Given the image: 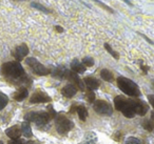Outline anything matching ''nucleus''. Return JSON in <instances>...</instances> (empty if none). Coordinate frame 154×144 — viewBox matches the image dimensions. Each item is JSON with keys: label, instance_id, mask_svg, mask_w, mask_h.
I'll use <instances>...</instances> for the list:
<instances>
[{"label": "nucleus", "instance_id": "1", "mask_svg": "<svg viewBox=\"0 0 154 144\" xmlns=\"http://www.w3.org/2000/svg\"><path fill=\"white\" fill-rule=\"evenodd\" d=\"M1 73L7 80L14 84L21 85L30 83V78L24 72V68L18 61H11L3 63L1 66Z\"/></svg>", "mask_w": 154, "mask_h": 144}, {"label": "nucleus", "instance_id": "2", "mask_svg": "<svg viewBox=\"0 0 154 144\" xmlns=\"http://www.w3.org/2000/svg\"><path fill=\"white\" fill-rule=\"evenodd\" d=\"M117 85L122 93L130 97H139L140 96V89H139L138 85L131 79L126 78L124 76H119L117 78Z\"/></svg>", "mask_w": 154, "mask_h": 144}, {"label": "nucleus", "instance_id": "3", "mask_svg": "<svg viewBox=\"0 0 154 144\" xmlns=\"http://www.w3.org/2000/svg\"><path fill=\"white\" fill-rule=\"evenodd\" d=\"M114 105H115L116 110L122 112L127 118H133L135 116L132 99H127L122 96H117L114 99Z\"/></svg>", "mask_w": 154, "mask_h": 144}, {"label": "nucleus", "instance_id": "4", "mask_svg": "<svg viewBox=\"0 0 154 144\" xmlns=\"http://www.w3.org/2000/svg\"><path fill=\"white\" fill-rule=\"evenodd\" d=\"M26 63L29 68L32 70V72L37 76H47L51 73V70L48 68H45L43 64H41L36 58L29 57L26 59Z\"/></svg>", "mask_w": 154, "mask_h": 144}, {"label": "nucleus", "instance_id": "5", "mask_svg": "<svg viewBox=\"0 0 154 144\" xmlns=\"http://www.w3.org/2000/svg\"><path fill=\"white\" fill-rule=\"evenodd\" d=\"M24 119L28 122H35L38 126H42L49 122L51 117L45 112H30L24 116Z\"/></svg>", "mask_w": 154, "mask_h": 144}, {"label": "nucleus", "instance_id": "6", "mask_svg": "<svg viewBox=\"0 0 154 144\" xmlns=\"http://www.w3.org/2000/svg\"><path fill=\"white\" fill-rule=\"evenodd\" d=\"M55 126H56L57 131L60 135H66L68 131H70L71 129L73 128L74 124H73L72 121L69 120L66 117L62 116V115H59L55 120Z\"/></svg>", "mask_w": 154, "mask_h": 144}, {"label": "nucleus", "instance_id": "7", "mask_svg": "<svg viewBox=\"0 0 154 144\" xmlns=\"http://www.w3.org/2000/svg\"><path fill=\"white\" fill-rule=\"evenodd\" d=\"M93 108L94 110L99 115H106V116H110L113 112V108H112L111 104L108 103L105 100H96L93 103Z\"/></svg>", "mask_w": 154, "mask_h": 144}, {"label": "nucleus", "instance_id": "8", "mask_svg": "<svg viewBox=\"0 0 154 144\" xmlns=\"http://www.w3.org/2000/svg\"><path fill=\"white\" fill-rule=\"evenodd\" d=\"M132 103H133V110L134 112L139 116H145L147 114V112L149 110V106L146 102L141 101V100H134L132 99Z\"/></svg>", "mask_w": 154, "mask_h": 144}, {"label": "nucleus", "instance_id": "9", "mask_svg": "<svg viewBox=\"0 0 154 144\" xmlns=\"http://www.w3.org/2000/svg\"><path fill=\"white\" fill-rule=\"evenodd\" d=\"M28 54H29V47L26 43H22V44L16 46L13 52V56L15 57L16 61H18V62L23 60L24 57L28 56Z\"/></svg>", "mask_w": 154, "mask_h": 144}, {"label": "nucleus", "instance_id": "10", "mask_svg": "<svg viewBox=\"0 0 154 144\" xmlns=\"http://www.w3.org/2000/svg\"><path fill=\"white\" fill-rule=\"evenodd\" d=\"M51 97L47 95L45 93L41 91L35 92L30 98V103H45V102H51Z\"/></svg>", "mask_w": 154, "mask_h": 144}, {"label": "nucleus", "instance_id": "11", "mask_svg": "<svg viewBox=\"0 0 154 144\" xmlns=\"http://www.w3.org/2000/svg\"><path fill=\"white\" fill-rule=\"evenodd\" d=\"M66 79H68L69 81H71V83L74 84L78 89H80V91H85V83H84V81L79 78L78 74H76V73L70 70V72H69V75H68V78Z\"/></svg>", "mask_w": 154, "mask_h": 144}, {"label": "nucleus", "instance_id": "12", "mask_svg": "<svg viewBox=\"0 0 154 144\" xmlns=\"http://www.w3.org/2000/svg\"><path fill=\"white\" fill-rule=\"evenodd\" d=\"M69 72H70V70H68V68H66L64 65H59V66H57L56 68H54V70L51 72V74H52V76H53L54 78L66 79V78H68Z\"/></svg>", "mask_w": 154, "mask_h": 144}, {"label": "nucleus", "instance_id": "13", "mask_svg": "<svg viewBox=\"0 0 154 144\" xmlns=\"http://www.w3.org/2000/svg\"><path fill=\"white\" fill-rule=\"evenodd\" d=\"M77 91H78V88H77L74 84L70 83V84H66V86L62 87L61 94L66 98H72V97H74V96L76 95Z\"/></svg>", "mask_w": 154, "mask_h": 144}, {"label": "nucleus", "instance_id": "14", "mask_svg": "<svg viewBox=\"0 0 154 144\" xmlns=\"http://www.w3.org/2000/svg\"><path fill=\"white\" fill-rule=\"evenodd\" d=\"M84 83L90 91H95V89H97L100 86L99 80H97L96 78H93V77H86L84 79Z\"/></svg>", "mask_w": 154, "mask_h": 144}, {"label": "nucleus", "instance_id": "15", "mask_svg": "<svg viewBox=\"0 0 154 144\" xmlns=\"http://www.w3.org/2000/svg\"><path fill=\"white\" fill-rule=\"evenodd\" d=\"M87 68L79 61V60L74 59L72 62H71V70L76 74H84L86 72Z\"/></svg>", "mask_w": 154, "mask_h": 144}, {"label": "nucleus", "instance_id": "16", "mask_svg": "<svg viewBox=\"0 0 154 144\" xmlns=\"http://www.w3.org/2000/svg\"><path fill=\"white\" fill-rule=\"evenodd\" d=\"M5 134L8 135V137H10L12 140H17L19 139L20 135H21V129L19 128V126L14 125V126L10 127L5 130Z\"/></svg>", "mask_w": 154, "mask_h": 144}, {"label": "nucleus", "instance_id": "17", "mask_svg": "<svg viewBox=\"0 0 154 144\" xmlns=\"http://www.w3.org/2000/svg\"><path fill=\"white\" fill-rule=\"evenodd\" d=\"M28 95H29L28 88H26V87H20L15 93V95H14V99H15L16 101H22V100H24L28 97Z\"/></svg>", "mask_w": 154, "mask_h": 144}, {"label": "nucleus", "instance_id": "18", "mask_svg": "<svg viewBox=\"0 0 154 144\" xmlns=\"http://www.w3.org/2000/svg\"><path fill=\"white\" fill-rule=\"evenodd\" d=\"M21 134L26 138H30L33 136V133H32V128H31V125L28 121H24L23 123L21 124Z\"/></svg>", "mask_w": 154, "mask_h": 144}, {"label": "nucleus", "instance_id": "19", "mask_svg": "<svg viewBox=\"0 0 154 144\" xmlns=\"http://www.w3.org/2000/svg\"><path fill=\"white\" fill-rule=\"evenodd\" d=\"M100 77H101L103 80L107 81V82H112V81L114 80L113 73H112L110 70H108V68H103V70H101Z\"/></svg>", "mask_w": 154, "mask_h": 144}, {"label": "nucleus", "instance_id": "20", "mask_svg": "<svg viewBox=\"0 0 154 144\" xmlns=\"http://www.w3.org/2000/svg\"><path fill=\"white\" fill-rule=\"evenodd\" d=\"M31 7L32 8H34V9H36V10H38V11H40V12H42V13H45V14H52L53 13V11H52L51 9H48L45 5H43V4H41V3H39V2H31Z\"/></svg>", "mask_w": 154, "mask_h": 144}, {"label": "nucleus", "instance_id": "21", "mask_svg": "<svg viewBox=\"0 0 154 144\" xmlns=\"http://www.w3.org/2000/svg\"><path fill=\"white\" fill-rule=\"evenodd\" d=\"M76 112L78 114V117H79L80 120L82 121H86L87 117H88V110L85 106L79 105V106H76Z\"/></svg>", "mask_w": 154, "mask_h": 144}, {"label": "nucleus", "instance_id": "22", "mask_svg": "<svg viewBox=\"0 0 154 144\" xmlns=\"http://www.w3.org/2000/svg\"><path fill=\"white\" fill-rule=\"evenodd\" d=\"M9 103V98L5 94H3L2 92H0V110H2L5 106Z\"/></svg>", "mask_w": 154, "mask_h": 144}, {"label": "nucleus", "instance_id": "23", "mask_svg": "<svg viewBox=\"0 0 154 144\" xmlns=\"http://www.w3.org/2000/svg\"><path fill=\"white\" fill-rule=\"evenodd\" d=\"M103 46H105V49L107 50V52L110 54V55L112 56V57L114 58V59H116V60H118V59H119V54H118L117 52H115V51H114V50L112 49L111 46H110V44H109V43H105V44H103Z\"/></svg>", "mask_w": 154, "mask_h": 144}, {"label": "nucleus", "instance_id": "24", "mask_svg": "<svg viewBox=\"0 0 154 144\" xmlns=\"http://www.w3.org/2000/svg\"><path fill=\"white\" fill-rule=\"evenodd\" d=\"M93 2H95L96 4H98L99 7L101 8V9H103L105 11H107V12H109V13H111V14H113L114 13V10L112 9V8H110L109 5H107L106 3H103V2H101L100 0H92Z\"/></svg>", "mask_w": 154, "mask_h": 144}, {"label": "nucleus", "instance_id": "25", "mask_svg": "<svg viewBox=\"0 0 154 144\" xmlns=\"http://www.w3.org/2000/svg\"><path fill=\"white\" fill-rule=\"evenodd\" d=\"M143 127L145 129H147L148 131H152L154 128V121L152 120H143Z\"/></svg>", "mask_w": 154, "mask_h": 144}, {"label": "nucleus", "instance_id": "26", "mask_svg": "<svg viewBox=\"0 0 154 144\" xmlns=\"http://www.w3.org/2000/svg\"><path fill=\"white\" fill-rule=\"evenodd\" d=\"M82 63L84 64L85 66H88V68H91V66L94 65V59H93L92 57H85L84 59L82 60Z\"/></svg>", "mask_w": 154, "mask_h": 144}, {"label": "nucleus", "instance_id": "27", "mask_svg": "<svg viewBox=\"0 0 154 144\" xmlns=\"http://www.w3.org/2000/svg\"><path fill=\"white\" fill-rule=\"evenodd\" d=\"M87 100L90 103H94L95 102V95L93 93V91H90V89L88 91V93H87Z\"/></svg>", "mask_w": 154, "mask_h": 144}, {"label": "nucleus", "instance_id": "28", "mask_svg": "<svg viewBox=\"0 0 154 144\" xmlns=\"http://www.w3.org/2000/svg\"><path fill=\"white\" fill-rule=\"evenodd\" d=\"M125 144H141V142L139 141L137 138H134V137H130L126 140Z\"/></svg>", "mask_w": 154, "mask_h": 144}, {"label": "nucleus", "instance_id": "29", "mask_svg": "<svg viewBox=\"0 0 154 144\" xmlns=\"http://www.w3.org/2000/svg\"><path fill=\"white\" fill-rule=\"evenodd\" d=\"M48 110H50V112H48V114L50 115V117H51V119H52V118H54V117H55V115H56V112H55V110H53V107H52V105H49V106H48Z\"/></svg>", "mask_w": 154, "mask_h": 144}, {"label": "nucleus", "instance_id": "30", "mask_svg": "<svg viewBox=\"0 0 154 144\" xmlns=\"http://www.w3.org/2000/svg\"><path fill=\"white\" fill-rule=\"evenodd\" d=\"M140 62V70L143 72V74H147L148 73V70H149V66H146V65H143V64H141V61H139Z\"/></svg>", "mask_w": 154, "mask_h": 144}, {"label": "nucleus", "instance_id": "31", "mask_svg": "<svg viewBox=\"0 0 154 144\" xmlns=\"http://www.w3.org/2000/svg\"><path fill=\"white\" fill-rule=\"evenodd\" d=\"M148 100H149V103L153 106L154 108V95H149L148 96Z\"/></svg>", "mask_w": 154, "mask_h": 144}, {"label": "nucleus", "instance_id": "32", "mask_svg": "<svg viewBox=\"0 0 154 144\" xmlns=\"http://www.w3.org/2000/svg\"><path fill=\"white\" fill-rule=\"evenodd\" d=\"M139 35H140V36H141V37H143V39H145V40H146V41H148V42H149V43H150V44H154V42H153V41H152V40H151V39H150V38H148V37H147V36H146V35L141 34V33H139Z\"/></svg>", "mask_w": 154, "mask_h": 144}, {"label": "nucleus", "instance_id": "33", "mask_svg": "<svg viewBox=\"0 0 154 144\" xmlns=\"http://www.w3.org/2000/svg\"><path fill=\"white\" fill-rule=\"evenodd\" d=\"M9 144H23V143H22V141H21V140L17 139V140H12V141L10 142Z\"/></svg>", "mask_w": 154, "mask_h": 144}, {"label": "nucleus", "instance_id": "34", "mask_svg": "<svg viewBox=\"0 0 154 144\" xmlns=\"http://www.w3.org/2000/svg\"><path fill=\"white\" fill-rule=\"evenodd\" d=\"M55 30L57 31L58 33H62V32H63V28H61L60 26H55Z\"/></svg>", "mask_w": 154, "mask_h": 144}, {"label": "nucleus", "instance_id": "35", "mask_svg": "<svg viewBox=\"0 0 154 144\" xmlns=\"http://www.w3.org/2000/svg\"><path fill=\"white\" fill-rule=\"evenodd\" d=\"M122 1H124V2H126L128 5H130V7H133V3L131 2L130 0H122Z\"/></svg>", "mask_w": 154, "mask_h": 144}, {"label": "nucleus", "instance_id": "36", "mask_svg": "<svg viewBox=\"0 0 154 144\" xmlns=\"http://www.w3.org/2000/svg\"><path fill=\"white\" fill-rule=\"evenodd\" d=\"M151 119H152V121H154V110L151 112Z\"/></svg>", "mask_w": 154, "mask_h": 144}, {"label": "nucleus", "instance_id": "37", "mask_svg": "<svg viewBox=\"0 0 154 144\" xmlns=\"http://www.w3.org/2000/svg\"><path fill=\"white\" fill-rule=\"evenodd\" d=\"M23 144H34V142H33V141H28V142H26V143H23Z\"/></svg>", "mask_w": 154, "mask_h": 144}, {"label": "nucleus", "instance_id": "38", "mask_svg": "<svg viewBox=\"0 0 154 144\" xmlns=\"http://www.w3.org/2000/svg\"><path fill=\"white\" fill-rule=\"evenodd\" d=\"M13 1H26V0H13Z\"/></svg>", "mask_w": 154, "mask_h": 144}, {"label": "nucleus", "instance_id": "39", "mask_svg": "<svg viewBox=\"0 0 154 144\" xmlns=\"http://www.w3.org/2000/svg\"><path fill=\"white\" fill-rule=\"evenodd\" d=\"M0 144H3V142H2V141H0Z\"/></svg>", "mask_w": 154, "mask_h": 144}]
</instances>
